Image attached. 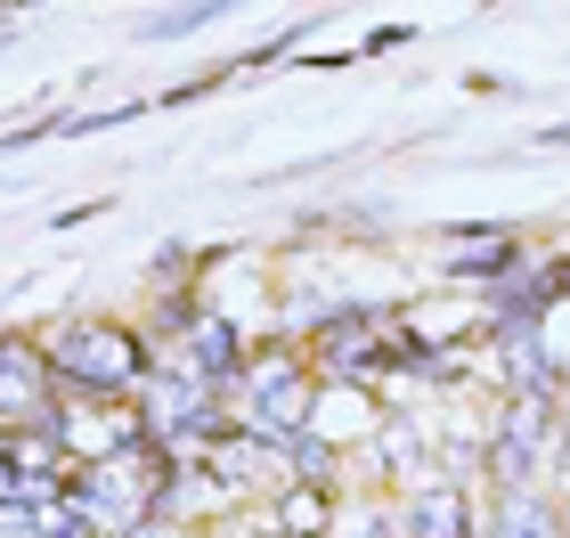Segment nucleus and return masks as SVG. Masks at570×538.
I'll list each match as a JSON object with an SVG mask.
<instances>
[{
  "instance_id": "obj_1",
  "label": "nucleus",
  "mask_w": 570,
  "mask_h": 538,
  "mask_svg": "<svg viewBox=\"0 0 570 538\" xmlns=\"http://www.w3.org/2000/svg\"><path fill=\"white\" fill-rule=\"evenodd\" d=\"M49 368H58L66 383H82V392H122V383L139 375V343L115 335V326H58Z\"/></svg>"
},
{
  "instance_id": "obj_2",
  "label": "nucleus",
  "mask_w": 570,
  "mask_h": 538,
  "mask_svg": "<svg viewBox=\"0 0 570 538\" xmlns=\"http://www.w3.org/2000/svg\"><path fill=\"white\" fill-rule=\"evenodd\" d=\"M139 481H147V449L131 441L115 466H98L82 490H73L82 522H90V530H139V515H147V490H139Z\"/></svg>"
},
{
  "instance_id": "obj_3",
  "label": "nucleus",
  "mask_w": 570,
  "mask_h": 538,
  "mask_svg": "<svg viewBox=\"0 0 570 538\" xmlns=\"http://www.w3.org/2000/svg\"><path fill=\"white\" fill-rule=\"evenodd\" d=\"M294 417H302V375H294V368H269V375H262V408H253V424H262L269 441H285V432H294Z\"/></svg>"
},
{
  "instance_id": "obj_4",
  "label": "nucleus",
  "mask_w": 570,
  "mask_h": 538,
  "mask_svg": "<svg viewBox=\"0 0 570 538\" xmlns=\"http://www.w3.org/2000/svg\"><path fill=\"white\" fill-rule=\"evenodd\" d=\"M228 368H237V335H228V326H213V319H204V326H196V351H188V375H204V383H220Z\"/></svg>"
},
{
  "instance_id": "obj_5",
  "label": "nucleus",
  "mask_w": 570,
  "mask_h": 538,
  "mask_svg": "<svg viewBox=\"0 0 570 538\" xmlns=\"http://www.w3.org/2000/svg\"><path fill=\"white\" fill-rule=\"evenodd\" d=\"M464 522H456V498H424L416 506V538H456Z\"/></svg>"
},
{
  "instance_id": "obj_6",
  "label": "nucleus",
  "mask_w": 570,
  "mask_h": 538,
  "mask_svg": "<svg viewBox=\"0 0 570 538\" xmlns=\"http://www.w3.org/2000/svg\"><path fill=\"white\" fill-rule=\"evenodd\" d=\"M505 538H554V522H547V506L513 498V506H505Z\"/></svg>"
},
{
  "instance_id": "obj_7",
  "label": "nucleus",
  "mask_w": 570,
  "mask_h": 538,
  "mask_svg": "<svg viewBox=\"0 0 570 538\" xmlns=\"http://www.w3.org/2000/svg\"><path fill=\"white\" fill-rule=\"evenodd\" d=\"M326 522V498L318 490H294V498H285V530H318Z\"/></svg>"
},
{
  "instance_id": "obj_8",
  "label": "nucleus",
  "mask_w": 570,
  "mask_h": 538,
  "mask_svg": "<svg viewBox=\"0 0 570 538\" xmlns=\"http://www.w3.org/2000/svg\"><path fill=\"white\" fill-rule=\"evenodd\" d=\"M24 392H33V351H9V408H24Z\"/></svg>"
}]
</instances>
